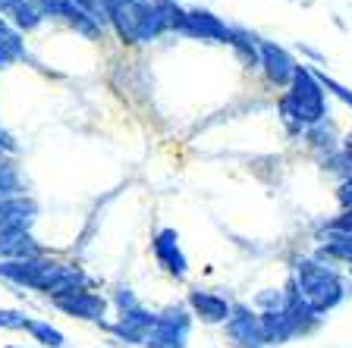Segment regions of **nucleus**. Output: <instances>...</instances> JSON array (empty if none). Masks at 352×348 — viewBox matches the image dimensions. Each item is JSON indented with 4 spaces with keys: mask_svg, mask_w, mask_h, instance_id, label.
<instances>
[{
    "mask_svg": "<svg viewBox=\"0 0 352 348\" xmlns=\"http://www.w3.org/2000/svg\"><path fill=\"white\" fill-rule=\"evenodd\" d=\"M54 308L63 311L66 317H76V320H88V323H104V314H107V298L98 295V292H69V295H60L51 298Z\"/></svg>",
    "mask_w": 352,
    "mask_h": 348,
    "instance_id": "1a4fd4ad",
    "label": "nucleus"
},
{
    "mask_svg": "<svg viewBox=\"0 0 352 348\" xmlns=\"http://www.w3.org/2000/svg\"><path fill=\"white\" fill-rule=\"evenodd\" d=\"M192 314L183 305H170L157 314V323L145 339V348H189Z\"/></svg>",
    "mask_w": 352,
    "mask_h": 348,
    "instance_id": "20e7f679",
    "label": "nucleus"
},
{
    "mask_svg": "<svg viewBox=\"0 0 352 348\" xmlns=\"http://www.w3.org/2000/svg\"><path fill=\"white\" fill-rule=\"evenodd\" d=\"M0 279L13 283L19 289L44 292L51 298L69 295V292H82L88 286V276L79 267L60 261H47V257H29V261H0Z\"/></svg>",
    "mask_w": 352,
    "mask_h": 348,
    "instance_id": "f257e3e1",
    "label": "nucleus"
},
{
    "mask_svg": "<svg viewBox=\"0 0 352 348\" xmlns=\"http://www.w3.org/2000/svg\"><path fill=\"white\" fill-rule=\"evenodd\" d=\"M289 279H293L296 292L302 295V301H305L318 317H324L327 311H333V308L343 305L346 298H349V283L337 273V267H330V264L318 261V257H302V261H296Z\"/></svg>",
    "mask_w": 352,
    "mask_h": 348,
    "instance_id": "f03ea898",
    "label": "nucleus"
},
{
    "mask_svg": "<svg viewBox=\"0 0 352 348\" xmlns=\"http://www.w3.org/2000/svg\"><path fill=\"white\" fill-rule=\"evenodd\" d=\"M261 317V336H264V345H286L289 339H296V329H293V320L286 317V311H267V314H258Z\"/></svg>",
    "mask_w": 352,
    "mask_h": 348,
    "instance_id": "4468645a",
    "label": "nucleus"
},
{
    "mask_svg": "<svg viewBox=\"0 0 352 348\" xmlns=\"http://www.w3.org/2000/svg\"><path fill=\"white\" fill-rule=\"evenodd\" d=\"M29 3L41 16H60V19H66L73 10V0H29Z\"/></svg>",
    "mask_w": 352,
    "mask_h": 348,
    "instance_id": "6ab92c4d",
    "label": "nucleus"
},
{
    "mask_svg": "<svg viewBox=\"0 0 352 348\" xmlns=\"http://www.w3.org/2000/svg\"><path fill=\"white\" fill-rule=\"evenodd\" d=\"M186 305H189L192 317L201 320V323H208V327H220V323H227L230 314H233V301H230L227 295L211 292V289H201V286H192Z\"/></svg>",
    "mask_w": 352,
    "mask_h": 348,
    "instance_id": "39448f33",
    "label": "nucleus"
},
{
    "mask_svg": "<svg viewBox=\"0 0 352 348\" xmlns=\"http://www.w3.org/2000/svg\"><path fill=\"white\" fill-rule=\"evenodd\" d=\"M113 301H117V311H120V317L139 308V298L132 295V289H126V286H120V289L113 292Z\"/></svg>",
    "mask_w": 352,
    "mask_h": 348,
    "instance_id": "5701e85b",
    "label": "nucleus"
},
{
    "mask_svg": "<svg viewBox=\"0 0 352 348\" xmlns=\"http://www.w3.org/2000/svg\"><path fill=\"white\" fill-rule=\"evenodd\" d=\"M173 3H176V0H173Z\"/></svg>",
    "mask_w": 352,
    "mask_h": 348,
    "instance_id": "c85d7f7f",
    "label": "nucleus"
},
{
    "mask_svg": "<svg viewBox=\"0 0 352 348\" xmlns=\"http://www.w3.org/2000/svg\"><path fill=\"white\" fill-rule=\"evenodd\" d=\"M343 167H346V179H352V132L343 141Z\"/></svg>",
    "mask_w": 352,
    "mask_h": 348,
    "instance_id": "a878e982",
    "label": "nucleus"
},
{
    "mask_svg": "<svg viewBox=\"0 0 352 348\" xmlns=\"http://www.w3.org/2000/svg\"><path fill=\"white\" fill-rule=\"evenodd\" d=\"M7 348H22V345H7Z\"/></svg>",
    "mask_w": 352,
    "mask_h": 348,
    "instance_id": "cd10ccee",
    "label": "nucleus"
},
{
    "mask_svg": "<svg viewBox=\"0 0 352 348\" xmlns=\"http://www.w3.org/2000/svg\"><path fill=\"white\" fill-rule=\"evenodd\" d=\"M0 47L10 54V57H25V44H22V38H19V32L10 25L3 16H0Z\"/></svg>",
    "mask_w": 352,
    "mask_h": 348,
    "instance_id": "a211bd4d",
    "label": "nucleus"
},
{
    "mask_svg": "<svg viewBox=\"0 0 352 348\" xmlns=\"http://www.w3.org/2000/svg\"><path fill=\"white\" fill-rule=\"evenodd\" d=\"M318 261L324 264H346L352 276V232H327V239L318 248Z\"/></svg>",
    "mask_w": 352,
    "mask_h": 348,
    "instance_id": "ddd939ff",
    "label": "nucleus"
},
{
    "mask_svg": "<svg viewBox=\"0 0 352 348\" xmlns=\"http://www.w3.org/2000/svg\"><path fill=\"white\" fill-rule=\"evenodd\" d=\"M179 32H186L192 38H201V41H220V44H230V38H233V29L227 22H220L208 10H189L183 16V22H179Z\"/></svg>",
    "mask_w": 352,
    "mask_h": 348,
    "instance_id": "9d476101",
    "label": "nucleus"
},
{
    "mask_svg": "<svg viewBox=\"0 0 352 348\" xmlns=\"http://www.w3.org/2000/svg\"><path fill=\"white\" fill-rule=\"evenodd\" d=\"M0 16H10V19H13V25H16V29H22V32L38 29V25H41V19H44V16L29 3V0H0Z\"/></svg>",
    "mask_w": 352,
    "mask_h": 348,
    "instance_id": "2eb2a0df",
    "label": "nucleus"
},
{
    "mask_svg": "<svg viewBox=\"0 0 352 348\" xmlns=\"http://www.w3.org/2000/svg\"><path fill=\"white\" fill-rule=\"evenodd\" d=\"M230 47H236V54H239V60H242L245 66H261V51H258L255 38H252L245 29H233Z\"/></svg>",
    "mask_w": 352,
    "mask_h": 348,
    "instance_id": "f3484780",
    "label": "nucleus"
},
{
    "mask_svg": "<svg viewBox=\"0 0 352 348\" xmlns=\"http://www.w3.org/2000/svg\"><path fill=\"white\" fill-rule=\"evenodd\" d=\"M327 232H352V207L340 213L337 220H330V223H327Z\"/></svg>",
    "mask_w": 352,
    "mask_h": 348,
    "instance_id": "b1692460",
    "label": "nucleus"
},
{
    "mask_svg": "<svg viewBox=\"0 0 352 348\" xmlns=\"http://www.w3.org/2000/svg\"><path fill=\"white\" fill-rule=\"evenodd\" d=\"M154 323H157V314L139 305L135 311L123 314L117 323H104V329H107L120 345H145V339H148Z\"/></svg>",
    "mask_w": 352,
    "mask_h": 348,
    "instance_id": "0eeeda50",
    "label": "nucleus"
},
{
    "mask_svg": "<svg viewBox=\"0 0 352 348\" xmlns=\"http://www.w3.org/2000/svg\"><path fill=\"white\" fill-rule=\"evenodd\" d=\"M25 333H29L41 348H63L66 345V336L60 333L57 327H51L47 320L29 317V323H25Z\"/></svg>",
    "mask_w": 352,
    "mask_h": 348,
    "instance_id": "dca6fc26",
    "label": "nucleus"
},
{
    "mask_svg": "<svg viewBox=\"0 0 352 348\" xmlns=\"http://www.w3.org/2000/svg\"><path fill=\"white\" fill-rule=\"evenodd\" d=\"M337 198H340V204H343L346 211L352 207V179H343V185L337 189Z\"/></svg>",
    "mask_w": 352,
    "mask_h": 348,
    "instance_id": "393cba45",
    "label": "nucleus"
},
{
    "mask_svg": "<svg viewBox=\"0 0 352 348\" xmlns=\"http://www.w3.org/2000/svg\"><path fill=\"white\" fill-rule=\"evenodd\" d=\"M10 60H13V57H10V54H7V51H3V47H0V69H3V66H7V63H10Z\"/></svg>",
    "mask_w": 352,
    "mask_h": 348,
    "instance_id": "bb28decb",
    "label": "nucleus"
},
{
    "mask_svg": "<svg viewBox=\"0 0 352 348\" xmlns=\"http://www.w3.org/2000/svg\"><path fill=\"white\" fill-rule=\"evenodd\" d=\"M25 323H29V314H25V311H16V308H0V329L16 333V329H25Z\"/></svg>",
    "mask_w": 352,
    "mask_h": 348,
    "instance_id": "aec40b11",
    "label": "nucleus"
},
{
    "mask_svg": "<svg viewBox=\"0 0 352 348\" xmlns=\"http://www.w3.org/2000/svg\"><path fill=\"white\" fill-rule=\"evenodd\" d=\"M38 217V204L25 195H16L0 201V235L3 232H29Z\"/></svg>",
    "mask_w": 352,
    "mask_h": 348,
    "instance_id": "f8f14e48",
    "label": "nucleus"
},
{
    "mask_svg": "<svg viewBox=\"0 0 352 348\" xmlns=\"http://www.w3.org/2000/svg\"><path fill=\"white\" fill-rule=\"evenodd\" d=\"M311 73H315V69H311ZM315 79L321 82V88L324 91H330V95L333 97H340V101L346 104V107H352V91L346 85H340L337 79H330V76H324V73H315Z\"/></svg>",
    "mask_w": 352,
    "mask_h": 348,
    "instance_id": "412c9836",
    "label": "nucleus"
},
{
    "mask_svg": "<svg viewBox=\"0 0 352 348\" xmlns=\"http://www.w3.org/2000/svg\"><path fill=\"white\" fill-rule=\"evenodd\" d=\"M255 308H261V314L267 311H280L283 308V292L280 289H264L255 295Z\"/></svg>",
    "mask_w": 352,
    "mask_h": 348,
    "instance_id": "4be33fe9",
    "label": "nucleus"
},
{
    "mask_svg": "<svg viewBox=\"0 0 352 348\" xmlns=\"http://www.w3.org/2000/svg\"><path fill=\"white\" fill-rule=\"evenodd\" d=\"M324 88L308 66H296L293 85L280 97V119L289 132H299L305 126H318L324 119Z\"/></svg>",
    "mask_w": 352,
    "mask_h": 348,
    "instance_id": "7ed1b4c3",
    "label": "nucleus"
},
{
    "mask_svg": "<svg viewBox=\"0 0 352 348\" xmlns=\"http://www.w3.org/2000/svg\"><path fill=\"white\" fill-rule=\"evenodd\" d=\"M151 251H154L157 267H164V273H170L173 279H186V276H189V261H186L183 248H179V235H176V229L164 226V229L151 239Z\"/></svg>",
    "mask_w": 352,
    "mask_h": 348,
    "instance_id": "6e6552de",
    "label": "nucleus"
},
{
    "mask_svg": "<svg viewBox=\"0 0 352 348\" xmlns=\"http://www.w3.org/2000/svg\"><path fill=\"white\" fill-rule=\"evenodd\" d=\"M258 51H261L264 73H267V79H271L274 85H286V88L293 85L296 60L289 57L286 47H280V44H274V41H258Z\"/></svg>",
    "mask_w": 352,
    "mask_h": 348,
    "instance_id": "9b49d317",
    "label": "nucleus"
},
{
    "mask_svg": "<svg viewBox=\"0 0 352 348\" xmlns=\"http://www.w3.org/2000/svg\"><path fill=\"white\" fill-rule=\"evenodd\" d=\"M223 333L233 348H264L261 317L249 305H233V314L223 323Z\"/></svg>",
    "mask_w": 352,
    "mask_h": 348,
    "instance_id": "423d86ee",
    "label": "nucleus"
}]
</instances>
